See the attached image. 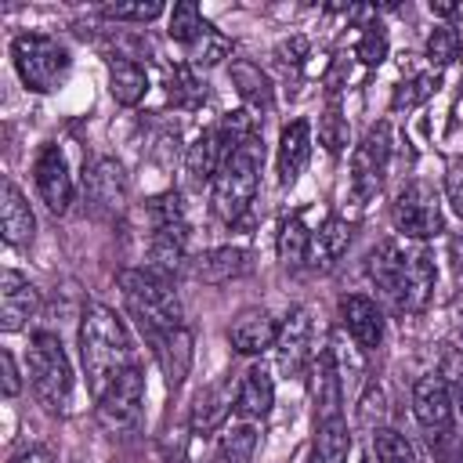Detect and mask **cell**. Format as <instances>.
<instances>
[{
	"label": "cell",
	"mask_w": 463,
	"mask_h": 463,
	"mask_svg": "<svg viewBox=\"0 0 463 463\" xmlns=\"http://www.w3.org/2000/svg\"><path fill=\"white\" fill-rule=\"evenodd\" d=\"M434 282H438L434 253L427 250V242H409L405 246L402 279H398V289H394L391 307L398 315H420L430 304V297H434Z\"/></svg>",
	"instance_id": "obj_10"
},
{
	"label": "cell",
	"mask_w": 463,
	"mask_h": 463,
	"mask_svg": "<svg viewBox=\"0 0 463 463\" xmlns=\"http://www.w3.org/2000/svg\"><path fill=\"white\" fill-rule=\"evenodd\" d=\"M166 94L177 109H199L206 101V83L195 76V69L188 65H177L170 76H166Z\"/></svg>",
	"instance_id": "obj_33"
},
{
	"label": "cell",
	"mask_w": 463,
	"mask_h": 463,
	"mask_svg": "<svg viewBox=\"0 0 463 463\" xmlns=\"http://www.w3.org/2000/svg\"><path fill=\"white\" fill-rule=\"evenodd\" d=\"M430 11H434V14H445V18H449V14H459L456 4H430Z\"/></svg>",
	"instance_id": "obj_44"
},
{
	"label": "cell",
	"mask_w": 463,
	"mask_h": 463,
	"mask_svg": "<svg viewBox=\"0 0 463 463\" xmlns=\"http://www.w3.org/2000/svg\"><path fill=\"white\" fill-rule=\"evenodd\" d=\"M11 61L25 90L33 94H54L65 87L72 72V54L58 36L47 33H18L11 40Z\"/></svg>",
	"instance_id": "obj_5"
},
{
	"label": "cell",
	"mask_w": 463,
	"mask_h": 463,
	"mask_svg": "<svg viewBox=\"0 0 463 463\" xmlns=\"http://www.w3.org/2000/svg\"><path fill=\"white\" fill-rule=\"evenodd\" d=\"M441 463H463V452L452 449V452H441Z\"/></svg>",
	"instance_id": "obj_45"
},
{
	"label": "cell",
	"mask_w": 463,
	"mask_h": 463,
	"mask_svg": "<svg viewBox=\"0 0 463 463\" xmlns=\"http://www.w3.org/2000/svg\"><path fill=\"white\" fill-rule=\"evenodd\" d=\"M311 159V123L307 119H293L282 127L279 134V148H275V174L282 188H293L300 181V174L307 170Z\"/></svg>",
	"instance_id": "obj_20"
},
{
	"label": "cell",
	"mask_w": 463,
	"mask_h": 463,
	"mask_svg": "<svg viewBox=\"0 0 463 463\" xmlns=\"http://www.w3.org/2000/svg\"><path fill=\"white\" fill-rule=\"evenodd\" d=\"M228 340L239 354H264V351H275V340H279V318L268 311V307H246L235 315V322L228 326Z\"/></svg>",
	"instance_id": "obj_19"
},
{
	"label": "cell",
	"mask_w": 463,
	"mask_h": 463,
	"mask_svg": "<svg viewBox=\"0 0 463 463\" xmlns=\"http://www.w3.org/2000/svg\"><path fill=\"white\" fill-rule=\"evenodd\" d=\"M391 152H394V137H391V123H376L365 130V137L354 145L351 152V195L358 203H369L391 170Z\"/></svg>",
	"instance_id": "obj_9"
},
{
	"label": "cell",
	"mask_w": 463,
	"mask_h": 463,
	"mask_svg": "<svg viewBox=\"0 0 463 463\" xmlns=\"http://www.w3.org/2000/svg\"><path fill=\"white\" fill-rule=\"evenodd\" d=\"M336 311H340V326L358 344V351H376L383 344V311H380V304L373 297L344 293Z\"/></svg>",
	"instance_id": "obj_15"
},
{
	"label": "cell",
	"mask_w": 463,
	"mask_h": 463,
	"mask_svg": "<svg viewBox=\"0 0 463 463\" xmlns=\"http://www.w3.org/2000/svg\"><path fill=\"white\" fill-rule=\"evenodd\" d=\"M452 405L456 402H452V394H449V387L441 383L438 373H427L412 383V416L427 430L434 449L452 441Z\"/></svg>",
	"instance_id": "obj_12"
},
{
	"label": "cell",
	"mask_w": 463,
	"mask_h": 463,
	"mask_svg": "<svg viewBox=\"0 0 463 463\" xmlns=\"http://www.w3.org/2000/svg\"><path fill=\"white\" fill-rule=\"evenodd\" d=\"M40 311V289L14 268H4L0 275V326L4 333L25 329Z\"/></svg>",
	"instance_id": "obj_16"
},
{
	"label": "cell",
	"mask_w": 463,
	"mask_h": 463,
	"mask_svg": "<svg viewBox=\"0 0 463 463\" xmlns=\"http://www.w3.org/2000/svg\"><path fill=\"white\" fill-rule=\"evenodd\" d=\"M145 340H148V347H152V354H156V362H159V369L166 376V387L177 391L184 383V376L192 373V358H195L188 326L163 329V333H145Z\"/></svg>",
	"instance_id": "obj_18"
},
{
	"label": "cell",
	"mask_w": 463,
	"mask_h": 463,
	"mask_svg": "<svg viewBox=\"0 0 463 463\" xmlns=\"http://www.w3.org/2000/svg\"><path fill=\"white\" fill-rule=\"evenodd\" d=\"M434 373H438V376H441V383L449 387L452 402H456V398H463V347L445 344V347H441V362H438V369H434Z\"/></svg>",
	"instance_id": "obj_40"
},
{
	"label": "cell",
	"mask_w": 463,
	"mask_h": 463,
	"mask_svg": "<svg viewBox=\"0 0 463 463\" xmlns=\"http://www.w3.org/2000/svg\"><path fill=\"white\" fill-rule=\"evenodd\" d=\"M394 232L409 242H430L445 232V206L430 181H409L391 203Z\"/></svg>",
	"instance_id": "obj_7"
},
{
	"label": "cell",
	"mask_w": 463,
	"mask_h": 463,
	"mask_svg": "<svg viewBox=\"0 0 463 463\" xmlns=\"http://www.w3.org/2000/svg\"><path fill=\"white\" fill-rule=\"evenodd\" d=\"M25 373H29V387L36 394V402L61 416L72 405V362L61 347V340L47 329L29 336V354H25Z\"/></svg>",
	"instance_id": "obj_6"
},
{
	"label": "cell",
	"mask_w": 463,
	"mask_h": 463,
	"mask_svg": "<svg viewBox=\"0 0 463 463\" xmlns=\"http://www.w3.org/2000/svg\"><path fill=\"white\" fill-rule=\"evenodd\" d=\"M456 58H459V33L452 25H434L430 36H427V61H430V69L441 72Z\"/></svg>",
	"instance_id": "obj_37"
},
{
	"label": "cell",
	"mask_w": 463,
	"mask_h": 463,
	"mask_svg": "<svg viewBox=\"0 0 463 463\" xmlns=\"http://www.w3.org/2000/svg\"><path fill=\"white\" fill-rule=\"evenodd\" d=\"M116 282H119V297L141 333H163V329L184 326V307H181V297H177L170 275H159L152 268H123L116 275Z\"/></svg>",
	"instance_id": "obj_3"
},
{
	"label": "cell",
	"mask_w": 463,
	"mask_h": 463,
	"mask_svg": "<svg viewBox=\"0 0 463 463\" xmlns=\"http://www.w3.org/2000/svg\"><path fill=\"white\" fill-rule=\"evenodd\" d=\"M351 427L344 416V380L329 347L315 354V434L307 463H347Z\"/></svg>",
	"instance_id": "obj_2"
},
{
	"label": "cell",
	"mask_w": 463,
	"mask_h": 463,
	"mask_svg": "<svg viewBox=\"0 0 463 463\" xmlns=\"http://www.w3.org/2000/svg\"><path fill=\"white\" fill-rule=\"evenodd\" d=\"M0 369H4V394L7 398H14L18 394V387H22V380H18V365H14V354L4 347L0 351Z\"/></svg>",
	"instance_id": "obj_42"
},
{
	"label": "cell",
	"mask_w": 463,
	"mask_h": 463,
	"mask_svg": "<svg viewBox=\"0 0 463 463\" xmlns=\"http://www.w3.org/2000/svg\"><path fill=\"white\" fill-rule=\"evenodd\" d=\"M275 250H279V260L286 268H300L311 260V228L304 224L300 213H289L279 228V239H275Z\"/></svg>",
	"instance_id": "obj_29"
},
{
	"label": "cell",
	"mask_w": 463,
	"mask_h": 463,
	"mask_svg": "<svg viewBox=\"0 0 463 463\" xmlns=\"http://www.w3.org/2000/svg\"><path fill=\"white\" fill-rule=\"evenodd\" d=\"M224 156H228V148H224V137H221L217 123L206 127V130H199L195 141H192L188 152H184V177H188V184H192V188L213 184V177H217Z\"/></svg>",
	"instance_id": "obj_22"
},
{
	"label": "cell",
	"mask_w": 463,
	"mask_h": 463,
	"mask_svg": "<svg viewBox=\"0 0 463 463\" xmlns=\"http://www.w3.org/2000/svg\"><path fill=\"white\" fill-rule=\"evenodd\" d=\"M235 387H239V383H235L232 376H221V380H213L210 387H203L199 398H195V409H192V430L210 434V430L224 427L228 412L235 409Z\"/></svg>",
	"instance_id": "obj_24"
},
{
	"label": "cell",
	"mask_w": 463,
	"mask_h": 463,
	"mask_svg": "<svg viewBox=\"0 0 463 463\" xmlns=\"http://www.w3.org/2000/svg\"><path fill=\"white\" fill-rule=\"evenodd\" d=\"M438 83H441V76H438L434 69H427V72H412L409 80L398 83V90H394V98H391V109H394V112H409V109L423 105V101L438 90Z\"/></svg>",
	"instance_id": "obj_34"
},
{
	"label": "cell",
	"mask_w": 463,
	"mask_h": 463,
	"mask_svg": "<svg viewBox=\"0 0 463 463\" xmlns=\"http://www.w3.org/2000/svg\"><path fill=\"white\" fill-rule=\"evenodd\" d=\"M203 25H206V18H203V11H199L195 0H181V4H174L170 14H166V33H170V40H174L177 47H188V43L199 36Z\"/></svg>",
	"instance_id": "obj_32"
},
{
	"label": "cell",
	"mask_w": 463,
	"mask_h": 463,
	"mask_svg": "<svg viewBox=\"0 0 463 463\" xmlns=\"http://www.w3.org/2000/svg\"><path fill=\"white\" fill-rule=\"evenodd\" d=\"M373 456H376V463H420L412 441L394 427H376L373 430Z\"/></svg>",
	"instance_id": "obj_35"
},
{
	"label": "cell",
	"mask_w": 463,
	"mask_h": 463,
	"mask_svg": "<svg viewBox=\"0 0 463 463\" xmlns=\"http://www.w3.org/2000/svg\"><path fill=\"white\" fill-rule=\"evenodd\" d=\"M148 213V228L152 232H174V235H188V213L177 192H159L148 199L145 206Z\"/></svg>",
	"instance_id": "obj_31"
},
{
	"label": "cell",
	"mask_w": 463,
	"mask_h": 463,
	"mask_svg": "<svg viewBox=\"0 0 463 463\" xmlns=\"http://www.w3.org/2000/svg\"><path fill=\"white\" fill-rule=\"evenodd\" d=\"M0 232H4V242L14 246V250L33 246V239H36L33 206L11 177H4V195H0Z\"/></svg>",
	"instance_id": "obj_21"
},
{
	"label": "cell",
	"mask_w": 463,
	"mask_h": 463,
	"mask_svg": "<svg viewBox=\"0 0 463 463\" xmlns=\"http://www.w3.org/2000/svg\"><path fill=\"white\" fill-rule=\"evenodd\" d=\"M76 344H80V365H83V376H87V387H90L94 398L123 369H130L137 362L134 336H130L127 322L112 307H105V304H87L83 307Z\"/></svg>",
	"instance_id": "obj_1"
},
{
	"label": "cell",
	"mask_w": 463,
	"mask_h": 463,
	"mask_svg": "<svg viewBox=\"0 0 463 463\" xmlns=\"http://www.w3.org/2000/svg\"><path fill=\"white\" fill-rule=\"evenodd\" d=\"M184 51V65L188 69H213V65H221L228 54H232V40L213 25V22H206L203 29H199V36L188 43V47H181Z\"/></svg>",
	"instance_id": "obj_28"
},
{
	"label": "cell",
	"mask_w": 463,
	"mask_h": 463,
	"mask_svg": "<svg viewBox=\"0 0 463 463\" xmlns=\"http://www.w3.org/2000/svg\"><path fill=\"white\" fill-rule=\"evenodd\" d=\"M347 137H351L347 116H344L336 105H329V109L318 116V141H322V148L336 156V152H344V148H347Z\"/></svg>",
	"instance_id": "obj_38"
},
{
	"label": "cell",
	"mask_w": 463,
	"mask_h": 463,
	"mask_svg": "<svg viewBox=\"0 0 463 463\" xmlns=\"http://www.w3.org/2000/svg\"><path fill=\"white\" fill-rule=\"evenodd\" d=\"M109 94L119 105L134 109L148 94V72H145V65L134 61V58H112L109 61Z\"/></svg>",
	"instance_id": "obj_26"
},
{
	"label": "cell",
	"mask_w": 463,
	"mask_h": 463,
	"mask_svg": "<svg viewBox=\"0 0 463 463\" xmlns=\"http://www.w3.org/2000/svg\"><path fill=\"white\" fill-rule=\"evenodd\" d=\"M145 369L141 362H134L130 369H123L98 398H94V416L109 434H127L141 423V405H145Z\"/></svg>",
	"instance_id": "obj_8"
},
{
	"label": "cell",
	"mask_w": 463,
	"mask_h": 463,
	"mask_svg": "<svg viewBox=\"0 0 463 463\" xmlns=\"http://www.w3.org/2000/svg\"><path fill=\"white\" fill-rule=\"evenodd\" d=\"M275 409V380L268 373L264 362H253L242 376H239V387H235V420L242 423H264Z\"/></svg>",
	"instance_id": "obj_17"
},
{
	"label": "cell",
	"mask_w": 463,
	"mask_h": 463,
	"mask_svg": "<svg viewBox=\"0 0 463 463\" xmlns=\"http://www.w3.org/2000/svg\"><path fill=\"white\" fill-rule=\"evenodd\" d=\"M257 441H260L257 423H242V420H235V423H228V427L221 430L210 463H253V456H257Z\"/></svg>",
	"instance_id": "obj_27"
},
{
	"label": "cell",
	"mask_w": 463,
	"mask_h": 463,
	"mask_svg": "<svg viewBox=\"0 0 463 463\" xmlns=\"http://www.w3.org/2000/svg\"><path fill=\"white\" fill-rule=\"evenodd\" d=\"M232 83L239 87V94H242V101L250 105V109H271V83H268V76L260 72V65L257 61H246V58H239V61H232Z\"/></svg>",
	"instance_id": "obj_30"
},
{
	"label": "cell",
	"mask_w": 463,
	"mask_h": 463,
	"mask_svg": "<svg viewBox=\"0 0 463 463\" xmlns=\"http://www.w3.org/2000/svg\"><path fill=\"white\" fill-rule=\"evenodd\" d=\"M311 333H315V322H311V311L307 307H293L282 322H279V340H275V358H279V369L286 376H297L311 358Z\"/></svg>",
	"instance_id": "obj_14"
},
{
	"label": "cell",
	"mask_w": 463,
	"mask_h": 463,
	"mask_svg": "<svg viewBox=\"0 0 463 463\" xmlns=\"http://www.w3.org/2000/svg\"><path fill=\"white\" fill-rule=\"evenodd\" d=\"M11 463H54V456L47 449H25L22 456H14Z\"/></svg>",
	"instance_id": "obj_43"
},
{
	"label": "cell",
	"mask_w": 463,
	"mask_h": 463,
	"mask_svg": "<svg viewBox=\"0 0 463 463\" xmlns=\"http://www.w3.org/2000/svg\"><path fill=\"white\" fill-rule=\"evenodd\" d=\"M445 199L456 210V217H463V156H452L445 166Z\"/></svg>",
	"instance_id": "obj_41"
},
{
	"label": "cell",
	"mask_w": 463,
	"mask_h": 463,
	"mask_svg": "<svg viewBox=\"0 0 463 463\" xmlns=\"http://www.w3.org/2000/svg\"><path fill=\"white\" fill-rule=\"evenodd\" d=\"M33 184H36V195L40 203L54 213V217H65L76 203V184H72V174H69V159L65 152L47 141L40 145L36 159H33Z\"/></svg>",
	"instance_id": "obj_11"
},
{
	"label": "cell",
	"mask_w": 463,
	"mask_h": 463,
	"mask_svg": "<svg viewBox=\"0 0 463 463\" xmlns=\"http://www.w3.org/2000/svg\"><path fill=\"white\" fill-rule=\"evenodd\" d=\"M83 195L98 217H112L127 203V174L112 156H98L83 174Z\"/></svg>",
	"instance_id": "obj_13"
},
{
	"label": "cell",
	"mask_w": 463,
	"mask_h": 463,
	"mask_svg": "<svg viewBox=\"0 0 463 463\" xmlns=\"http://www.w3.org/2000/svg\"><path fill=\"white\" fill-rule=\"evenodd\" d=\"M351 221H344V217H326L315 232H311V260L307 264H315V268H333L340 257H344V250H347V242H351Z\"/></svg>",
	"instance_id": "obj_25"
},
{
	"label": "cell",
	"mask_w": 463,
	"mask_h": 463,
	"mask_svg": "<svg viewBox=\"0 0 463 463\" xmlns=\"http://www.w3.org/2000/svg\"><path fill=\"white\" fill-rule=\"evenodd\" d=\"M387 51H391V40H387L383 22H365L362 33H358V43H354V58L365 69H376V65H383Z\"/></svg>",
	"instance_id": "obj_36"
},
{
	"label": "cell",
	"mask_w": 463,
	"mask_h": 463,
	"mask_svg": "<svg viewBox=\"0 0 463 463\" xmlns=\"http://www.w3.org/2000/svg\"><path fill=\"white\" fill-rule=\"evenodd\" d=\"M188 271L199 282H213V286L217 282H232V279L250 271V253L242 246H213V250H203L199 257H192Z\"/></svg>",
	"instance_id": "obj_23"
},
{
	"label": "cell",
	"mask_w": 463,
	"mask_h": 463,
	"mask_svg": "<svg viewBox=\"0 0 463 463\" xmlns=\"http://www.w3.org/2000/svg\"><path fill=\"white\" fill-rule=\"evenodd\" d=\"M166 7L159 0H137V4H105L101 7V18H112V22H137V25H148L163 14Z\"/></svg>",
	"instance_id": "obj_39"
},
{
	"label": "cell",
	"mask_w": 463,
	"mask_h": 463,
	"mask_svg": "<svg viewBox=\"0 0 463 463\" xmlns=\"http://www.w3.org/2000/svg\"><path fill=\"white\" fill-rule=\"evenodd\" d=\"M260 163H264V141H260V134H253L250 141L235 145L224 156V163H221V170H217V177L210 184V206H213V213L221 221L235 224L253 206L257 184H260Z\"/></svg>",
	"instance_id": "obj_4"
},
{
	"label": "cell",
	"mask_w": 463,
	"mask_h": 463,
	"mask_svg": "<svg viewBox=\"0 0 463 463\" xmlns=\"http://www.w3.org/2000/svg\"><path fill=\"white\" fill-rule=\"evenodd\" d=\"M362 463H373V459H362Z\"/></svg>",
	"instance_id": "obj_46"
}]
</instances>
